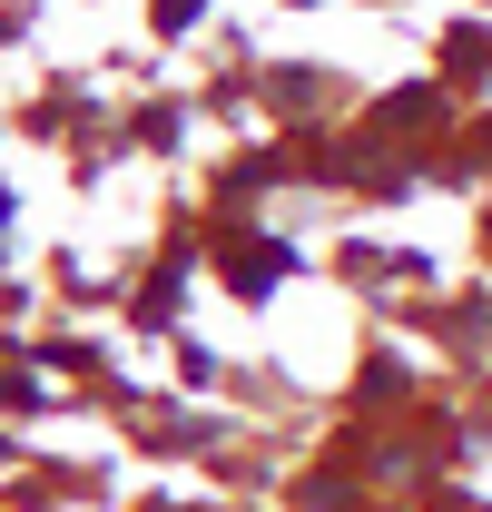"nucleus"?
Wrapping results in <instances>:
<instances>
[{
    "label": "nucleus",
    "mask_w": 492,
    "mask_h": 512,
    "mask_svg": "<svg viewBox=\"0 0 492 512\" xmlns=\"http://www.w3.org/2000/svg\"><path fill=\"white\" fill-rule=\"evenodd\" d=\"M197 10H207V0H158V30H187Z\"/></svg>",
    "instance_id": "1"
}]
</instances>
